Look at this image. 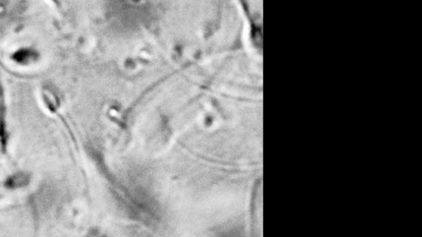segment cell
<instances>
[{
	"mask_svg": "<svg viewBox=\"0 0 422 237\" xmlns=\"http://www.w3.org/2000/svg\"><path fill=\"white\" fill-rule=\"evenodd\" d=\"M30 181L31 176L28 173L23 172H17L6 179L4 187L6 189L11 190L22 189L23 187L28 186Z\"/></svg>",
	"mask_w": 422,
	"mask_h": 237,
	"instance_id": "6da1fadb",
	"label": "cell"
}]
</instances>
